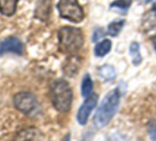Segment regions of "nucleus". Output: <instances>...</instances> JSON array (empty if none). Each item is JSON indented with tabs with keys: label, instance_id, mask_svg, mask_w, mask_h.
<instances>
[{
	"label": "nucleus",
	"instance_id": "nucleus-1",
	"mask_svg": "<svg viewBox=\"0 0 156 141\" xmlns=\"http://www.w3.org/2000/svg\"><path fill=\"white\" fill-rule=\"evenodd\" d=\"M120 97L121 93H120L119 87L111 90L104 97L94 118V123L98 129H102L111 122L119 108Z\"/></svg>",
	"mask_w": 156,
	"mask_h": 141
},
{
	"label": "nucleus",
	"instance_id": "nucleus-2",
	"mask_svg": "<svg viewBox=\"0 0 156 141\" xmlns=\"http://www.w3.org/2000/svg\"><path fill=\"white\" fill-rule=\"evenodd\" d=\"M84 45L82 30L74 27H63L58 31V48L65 54L74 55Z\"/></svg>",
	"mask_w": 156,
	"mask_h": 141
},
{
	"label": "nucleus",
	"instance_id": "nucleus-3",
	"mask_svg": "<svg viewBox=\"0 0 156 141\" xmlns=\"http://www.w3.org/2000/svg\"><path fill=\"white\" fill-rule=\"evenodd\" d=\"M50 97L54 108L60 113H68L71 108L73 93L70 85L65 80H56L51 84Z\"/></svg>",
	"mask_w": 156,
	"mask_h": 141
},
{
	"label": "nucleus",
	"instance_id": "nucleus-4",
	"mask_svg": "<svg viewBox=\"0 0 156 141\" xmlns=\"http://www.w3.org/2000/svg\"><path fill=\"white\" fill-rule=\"evenodd\" d=\"M56 9L62 18L71 23H81L84 18V11L78 0H60Z\"/></svg>",
	"mask_w": 156,
	"mask_h": 141
},
{
	"label": "nucleus",
	"instance_id": "nucleus-5",
	"mask_svg": "<svg viewBox=\"0 0 156 141\" xmlns=\"http://www.w3.org/2000/svg\"><path fill=\"white\" fill-rule=\"evenodd\" d=\"M14 105L20 113L33 117L39 111V105L36 97L29 91H20L15 94Z\"/></svg>",
	"mask_w": 156,
	"mask_h": 141
},
{
	"label": "nucleus",
	"instance_id": "nucleus-6",
	"mask_svg": "<svg viewBox=\"0 0 156 141\" xmlns=\"http://www.w3.org/2000/svg\"><path fill=\"white\" fill-rule=\"evenodd\" d=\"M97 103H98V94L93 93L89 97H87L84 103L81 105L78 115H76V120L81 125H85L87 123L89 116H90L91 111L96 107Z\"/></svg>",
	"mask_w": 156,
	"mask_h": 141
},
{
	"label": "nucleus",
	"instance_id": "nucleus-7",
	"mask_svg": "<svg viewBox=\"0 0 156 141\" xmlns=\"http://www.w3.org/2000/svg\"><path fill=\"white\" fill-rule=\"evenodd\" d=\"M23 51H25V46L17 37H8L0 43V55L4 53H16L20 55L23 53Z\"/></svg>",
	"mask_w": 156,
	"mask_h": 141
},
{
	"label": "nucleus",
	"instance_id": "nucleus-8",
	"mask_svg": "<svg viewBox=\"0 0 156 141\" xmlns=\"http://www.w3.org/2000/svg\"><path fill=\"white\" fill-rule=\"evenodd\" d=\"M43 135L41 131L35 127H28L20 131L15 136L13 141H41Z\"/></svg>",
	"mask_w": 156,
	"mask_h": 141
},
{
	"label": "nucleus",
	"instance_id": "nucleus-9",
	"mask_svg": "<svg viewBox=\"0 0 156 141\" xmlns=\"http://www.w3.org/2000/svg\"><path fill=\"white\" fill-rule=\"evenodd\" d=\"M142 29L146 34L156 35V12L154 10L149 11L146 13L142 18Z\"/></svg>",
	"mask_w": 156,
	"mask_h": 141
},
{
	"label": "nucleus",
	"instance_id": "nucleus-10",
	"mask_svg": "<svg viewBox=\"0 0 156 141\" xmlns=\"http://www.w3.org/2000/svg\"><path fill=\"white\" fill-rule=\"evenodd\" d=\"M80 59L78 58V56L71 55L67 58V61L64 64L63 70L68 76H74L78 73L79 69H80Z\"/></svg>",
	"mask_w": 156,
	"mask_h": 141
},
{
	"label": "nucleus",
	"instance_id": "nucleus-11",
	"mask_svg": "<svg viewBox=\"0 0 156 141\" xmlns=\"http://www.w3.org/2000/svg\"><path fill=\"white\" fill-rule=\"evenodd\" d=\"M19 0H0V13L4 16H12L16 12Z\"/></svg>",
	"mask_w": 156,
	"mask_h": 141
},
{
	"label": "nucleus",
	"instance_id": "nucleus-12",
	"mask_svg": "<svg viewBox=\"0 0 156 141\" xmlns=\"http://www.w3.org/2000/svg\"><path fill=\"white\" fill-rule=\"evenodd\" d=\"M112 41L109 39H103L102 41H100L99 44H97V46L94 47V55L97 57H103L105 56L112 49Z\"/></svg>",
	"mask_w": 156,
	"mask_h": 141
},
{
	"label": "nucleus",
	"instance_id": "nucleus-13",
	"mask_svg": "<svg viewBox=\"0 0 156 141\" xmlns=\"http://www.w3.org/2000/svg\"><path fill=\"white\" fill-rule=\"evenodd\" d=\"M129 55L132 57V63L135 66H138L142 62L141 53H140V45L137 41H133V43L129 45Z\"/></svg>",
	"mask_w": 156,
	"mask_h": 141
},
{
	"label": "nucleus",
	"instance_id": "nucleus-14",
	"mask_svg": "<svg viewBox=\"0 0 156 141\" xmlns=\"http://www.w3.org/2000/svg\"><path fill=\"white\" fill-rule=\"evenodd\" d=\"M99 76L103 81H113L116 78V70L111 65H103L99 68Z\"/></svg>",
	"mask_w": 156,
	"mask_h": 141
},
{
	"label": "nucleus",
	"instance_id": "nucleus-15",
	"mask_svg": "<svg viewBox=\"0 0 156 141\" xmlns=\"http://www.w3.org/2000/svg\"><path fill=\"white\" fill-rule=\"evenodd\" d=\"M93 89H94L93 80H91L89 74H86L82 81L81 93H82V96L84 97V98H87V97H89L90 94H93Z\"/></svg>",
	"mask_w": 156,
	"mask_h": 141
},
{
	"label": "nucleus",
	"instance_id": "nucleus-16",
	"mask_svg": "<svg viewBox=\"0 0 156 141\" xmlns=\"http://www.w3.org/2000/svg\"><path fill=\"white\" fill-rule=\"evenodd\" d=\"M124 23H125V20H123V19H122V20L120 19V20L112 21V23L108 25V27H107V34L111 35V36H113V37L118 36L119 33L121 32Z\"/></svg>",
	"mask_w": 156,
	"mask_h": 141
},
{
	"label": "nucleus",
	"instance_id": "nucleus-17",
	"mask_svg": "<svg viewBox=\"0 0 156 141\" xmlns=\"http://www.w3.org/2000/svg\"><path fill=\"white\" fill-rule=\"evenodd\" d=\"M132 0H115L111 3V8H117L120 10H127L131 6Z\"/></svg>",
	"mask_w": 156,
	"mask_h": 141
},
{
	"label": "nucleus",
	"instance_id": "nucleus-18",
	"mask_svg": "<svg viewBox=\"0 0 156 141\" xmlns=\"http://www.w3.org/2000/svg\"><path fill=\"white\" fill-rule=\"evenodd\" d=\"M149 136L151 141H156V122H152L149 125Z\"/></svg>",
	"mask_w": 156,
	"mask_h": 141
},
{
	"label": "nucleus",
	"instance_id": "nucleus-19",
	"mask_svg": "<svg viewBox=\"0 0 156 141\" xmlns=\"http://www.w3.org/2000/svg\"><path fill=\"white\" fill-rule=\"evenodd\" d=\"M153 47H154V50L156 52V35L154 36V38H153Z\"/></svg>",
	"mask_w": 156,
	"mask_h": 141
},
{
	"label": "nucleus",
	"instance_id": "nucleus-20",
	"mask_svg": "<svg viewBox=\"0 0 156 141\" xmlns=\"http://www.w3.org/2000/svg\"><path fill=\"white\" fill-rule=\"evenodd\" d=\"M65 141H70V136H69V135L66 136V139H65Z\"/></svg>",
	"mask_w": 156,
	"mask_h": 141
},
{
	"label": "nucleus",
	"instance_id": "nucleus-21",
	"mask_svg": "<svg viewBox=\"0 0 156 141\" xmlns=\"http://www.w3.org/2000/svg\"><path fill=\"white\" fill-rule=\"evenodd\" d=\"M152 10H154L155 12H156V1H155V3L153 4V8H152Z\"/></svg>",
	"mask_w": 156,
	"mask_h": 141
},
{
	"label": "nucleus",
	"instance_id": "nucleus-22",
	"mask_svg": "<svg viewBox=\"0 0 156 141\" xmlns=\"http://www.w3.org/2000/svg\"><path fill=\"white\" fill-rule=\"evenodd\" d=\"M152 0H146V3H149V2H151Z\"/></svg>",
	"mask_w": 156,
	"mask_h": 141
}]
</instances>
